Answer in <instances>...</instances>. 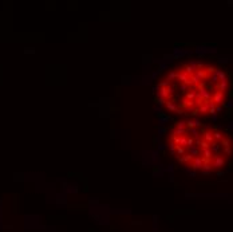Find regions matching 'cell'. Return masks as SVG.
Returning a JSON list of instances; mask_svg holds the SVG:
<instances>
[{
    "mask_svg": "<svg viewBox=\"0 0 233 232\" xmlns=\"http://www.w3.org/2000/svg\"><path fill=\"white\" fill-rule=\"evenodd\" d=\"M166 108L169 109L170 111H175L178 109V106L174 101H166Z\"/></svg>",
    "mask_w": 233,
    "mask_h": 232,
    "instance_id": "obj_1",
    "label": "cell"
},
{
    "mask_svg": "<svg viewBox=\"0 0 233 232\" xmlns=\"http://www.w3.org/2000/svg\"><path fill=\"white\" fill-rule=\"evenodd\" d=\"M168 149H169L172 153H175V144L173 141H170L169 142V145H168Z\"/></svg>",
    "mask_w": 233,
    "mask_h": 232,
    "instance_id": "obj_2",
    "label": "cell"
},
{
    "mask_svg": "<svg viewBox=\"0 0 233 232\" xmlns=\"http://www.w3.org/2000/svg\"><path fill=\"white\" fill-rule=\"evenodd\" d=\"M175 77H177V74H175V71H172V73H169V75H168V78H166V81L170 82L173 81V79H175Z\"/></svg>",
    "mask_w": 233,
    "mask_h": 232,
    "instance_id": "obj_3",
    "label": "cell"
},
{
    "mask_svg": "<svg viewBox=\"0 0 233 232\" xmlns=\"http://www.w3.org/2000/svg\"><path fill=\"white\" fill-rule=\"evenodd\" d=\"M157 103H158V105H161V106H162V105H166V99H163V98H158V99H157Z\"/></svg>",
    "mask_w": 233,
    "mask_h": 232,
    "instance_id": "obj_4",
    "label": "cell"
},
{
    "mask_svg": "<svg viewBox=\"0 0 233 232\" xmlns=\"http://www.w3.org/2000/svg\"><path fill=\"white\" fill-rule=\"evenodd\" d=\"M158 149H160V150H163V149H165V146H163L162 144H160V146H158Z\"/></svg>",
    "mask_w": 233,
    "mask_h": 232,
    "instance_id": "obj_5",
    "label": "cell"
}]
</instances>
